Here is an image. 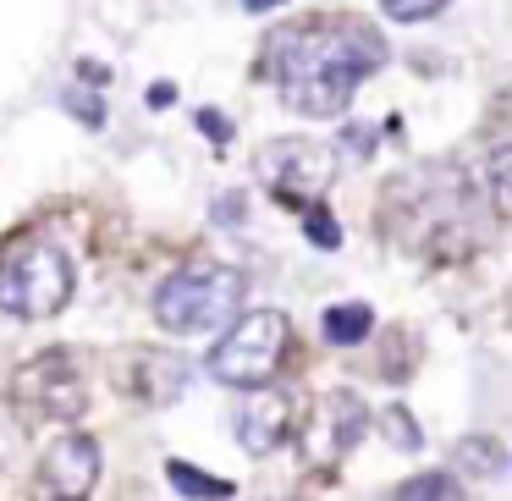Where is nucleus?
<instances>
[{
  "label": "nucleus",
  "instance_id": "14",
  "mask_svg": "<svg viewBox=\"0 0 512 501\" xmlns=\"http://www.w3.org/2000/svg\"><path fill=\"white\" fill-rule=\"evenodd\" d=\"M457 457H463V468H468V474H496V468L507 463V452H501L496 441H485V435L463 441V446H457Z\"/></svg>",
  "mask_w": 512,
  "mask_h": 501
},
{
  "label": "nucleus",
  "instance_id": "7",
  "mask_svg": "<svg viewBox=\"0 0 512 501\" xmlns=\"http://www.w3.org/2000/svg\"><path fill=\"white\" fill-rule=\"evenodd\" d=\"M232 430H237V441H243V452L265 457V452H276V446L287 441L292 430H298V402H292L287 391L254 386V391L243 397V408H237Z\"/></svg>",
  "mask_w": 512,
  "mask_h": 501
},
{
  "label": "nucleus",
  "instance_id": "4",
  "mask_svg": "<svg viewBox=\"0 0 512 501\" xmlns=\"http://www.w3.org/2000/svg\"><path fill=\"white\" fill-rule=\"evenodd\" d=\"M292 347V331L287 320H281L276 309H259V314H243V320L232 325V331L215 342L210 353V375L221 380V386H265L270 375L281 369V358H287Z\"/></svg>",
  "mask_w": 512,
  "mask_h": 501
},
{
  "label": "nucleus",
  "instance_id": "12",
  "mask_svg": "<svg viewBox=\"0 0 512 501\" xmlns=\"http://www.w3.org/2000/svg\"><path fill=\"white\" fill-rule=\"evenodd\" d=\"M166 474H171V485H177L182 496H193V501H226L232 496V479L199 474L193 463H166Z\"/></svg>",
  "mask_w": 512,
  "mask_h": 501
},
{
  "label": "nucleus",
  "instance_id": "17",
  "mask_svg": "<svg viewBox=\"0 0 512 501\" xmlns=\"http://www.w3.org/2000/svg\"><path fill=\"white\" fill-rule=\"evenodd\" d=\"M380 430L397 441V452H419V424L408 419V408H386L380 413Z\"/></svg>",
  "mask_w": 512,
  "mask_h": 501
},
{
  "label": "nucleus",
  "instance_id": "15",
  "mask_svg": "<svg viewBox=\"0 0 512 501\" xmlns=\"http://www.w3.org/2000/svg\"><path fill=\"white\" fill-rule=\"evenodd\" d=\"M490 204H496V215L512 221V144L490 160Z\"/></svg>",
  "mask_w": 512,
  "mask_h": 501
},
{
  "label": "nucleus",
  "instance_id": "18",
  "mask_svg": "<svg viewBox=\"0 0 512 501\" xmlns=\"http://www.w3.org/2000/svg\"><path fill=\"white\" fill-rule=\"evenodd\" d=\"M303 226H309V243L314 248H342V226H336V215H325L320 204L303 210Z\"/></svg>",
  "mask_w": 512,
  "mask_h": 501
},
{
  "label": "nucleus",
  "instance_id": "2",
  "mask_svg": "<svg viewBox=\"0 0 512 501\" xmlns=\"http://www.w3.org/2000/svg\"><path fill=\"white\" fill-rule=\"evenodd\" d=\"M72 303V259L50 237L17 232L0 248V309L12 320H50Z\"/></svg>",
  "mask_w": 512,
  "mask_h": 501
},
{
  "label": "nucleus",
  "instance_id": "11",
  "mask_svg": "<svg viewBox=\"0 0 512 501\" xmlns=\"http://www.w3.org/2000/svg\"><path fill=\"white\" fill-rule=\"evenodd\" d=\"M320 331H325L331 347H358L369 331H375V309H369V303H336V309H325Z\"/></svg>",
  "mask_w": 512,
  "mask_h": 501
},
{
  "label": "nucleus",
  "instance_id": "19",
  "mask_svg": "<svg viewBox=\"0 0 512 501\" xmlns=\"http://www.w3.org/2000/svg\"><path fill=\"white\" fill-rule=\"evenodd\" d=\"M199 127L215 138V144H226V138H232V122H226V116H215V111H199Z\"/></svg>",
  "mask_w": 512,
  "mask_h": 501
},
{
  "label": "nucleus",
  "instance_id": "13",
  "mask_svg": "<svg viewBox=\"0 0 512 501\" xmlns=\"http://www.w3.org/2000/svg\"><path fill=\"white\" fill-rule=\"evenodd\" d=\"M397 501H463V490L452 474H419L397 490Z\"/></svg>",
  "mask_w": 512,
  "mask_h": 501
},
{
  "label": "nucleus",
  "instance_id": "10",
  "mask_svg": "<svg viewBox=\"0 0 512 501\" xmlns=\"http://www.w3.org/2000/svg\"><path fill=\"white\" fill-rule=\"evenodd\" d=\"M127 386H133L149 408H166V402L182 397V386H188V364L171 358V353H138L133 369H127Z\"/></svg>",
  "mask_w": 512,
  "mask_h": 501
},
{
  "label": "nucleus",
  "instance_id": "3",
  "mask_svg": "<svg viewBox=\"0 0 512 501\" xmlns=\"http://www.w3.org/2000/svg\"><path fill=\"white\" fill-rule=\"evenodd\" d=\"M248 298V276L232 265H193L177 270V276L160 281L155 292V320L166 325L171 336H204L221 331L226 320H237Z\"/></svg>",
  "mask_w": 512,
  "mask_h": 501
},
{
  "label": "nucleus",
  "instance_id": "6",
  "mask_svg": "<svg viewBox=\"0 0 512 501\" xmlns=\"http://www.w3.org/2000/svg\"><path fill=\"white\" fill-rule=\"evenodd\" d=\"M12 397L17 408H28L34 419H78L83 413V397H89V380L83 369L72 364V353H39L17 369L12 380Z\"/></svg>",
  "mask_w": 512,
  "mask_h": 501
},
{
  "label": "nucleus",
  "instance_id": "9",
  "mask_svg": "<svg viewBox=\"0 0 512 501\" xmlns=\"http://www.w3.org/2000/svg\"><path fill=\"white\" fill-rule=\"evenodd\" d=\"M364 430H369L364 402H358L353 391H331V397H320V408L309 413V424H303V446H309L314 457H342L358 446Z\"/></svg>",
  "mask_w": 512,
  "mask_h": 501
},
{
  "label": "nucleus",
  "instance_id": "21",
  "mask_svg": "<svg viewBox=\"0 0 512 501\" xmlns=\"http://www.w3.org/2000/svg\"><path fill=\"white\" fill-rule=\"evenodd\" d=\"M243 6H248V12H276L281 0H243Z\"/></svg>",
  "mask_w": 512,
  "mask_h": 501
},
{
  "label": "nucleus",
  "instance_id": "20",
  "mask_svg": "<svg viewBox=\"0 0 512 501\" xmlns=\"http://www.w3.org/2000/svg\"><path fill=\"white\" fill-rule=\"evenodd\" d=\"M347 149H353V155H369V127H347Z\"/></svg>",
  "mask_w": 512,
  "mask_h": 501
},
{
  "label": "nucleus",
  "instance_id": "8",
  "mask_svg": "<svg viewBox=\"0 0 512 501\" xmlns=\"http://www.w3.org/2000/svg\"><path fill=\"white\" fill-rule=\"evenodd\" d=\"M39 479L56 501H89L94 479H100V446L94 435H61L39 463Z\"/></svg>",
  "mask_w": 512,
  "mask_h": 501
},
{
  "label": "nucleus",
  "instance_id": "1",
  "mask_svg": "<svg viewBox=\"0 0 512 501\" xmlns=\"http://www.w3.org/2000/svg\"><path fill=\"white\" fill-rule=\"evenodd\" d=\"M386 67V39L369 23L353 17H314V23H292L281 34H270L265 45V72L281 89V100L298 116H342L353 89L369 72Z\"/></svg>",
  "mask_w": 512,
  "mask_h": 501
},
{
  "label": "nucleus",
  "instance_id": "16",
  "mask_svg": "<svg viewBox=\"0 0 512 501\" xmlns=\"http://www.w3.org/2000/svg\"><path fill=\"white\" fill-rule=\"evenodd\" d=\"M452 0H380V12L391 17V23H424V17L446 12Z\"/></svg>",
  "mask_w": 512,
  "mask_h": 501
},
{
  "label": "nucleus",
  "instance_id": "5",
  "mask_svg": "<svg viewBox=\"0 0 512 501\" xmlns=\"http://www.w3.org/2000/svg\"><path fill=\"white\" fill-rule=\"evenodd\" d=\"M336 177V155L314 138H276L259 149V182L292 210H314Z\"/></svg>",
  "mask_w": 512,
  "mask_h": 501
}]
</instances>
